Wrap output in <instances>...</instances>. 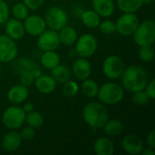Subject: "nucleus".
<instances>
[{
	"mask_svg": "<svg viewBox=\"0 0 155 155\" xmlns=\"http://www.w3.org/2000/svg\"><path fill=\"white\" fill-rule=\"evenodd\" d=\"M121 80L124 89L133 94L145 89L149 76L143 67L134 64L125 67Z\"/></svg>",
	"mask_w": 155,
	"mask_h": 155,
	"instance_id": "nucleus-1",
	"label": "nucleus"
},
{
	"mask_svg": "<svg viewBox=\"0 0 155 155\" xmlns=\"http://www.w3.org/2000/svg\"><path fill=\"white\" fill-rule=\"evenodd\" d=\"M83 118L91 128L102 129L109 119V114L104 104L90 102L83 109Z\"/></svg>",
	"mask_w": 155,
	"mask_h": 155,
	"instance_id": "nucleus-2",
	"label": "nucleus"
},
{
	"mask_svg": "<svg viewBox=\"0 0 155 155\" xmlns=\"http://www.w3.org/2000/svg\"><path fill=\"white\" fill-rule=\"evenodd\" d=\"M99 102L106 105H115L124 97V89L117 83L107 82L99 87L97 96Z\"/></svg>",
	"mask_w": 155,
	"mask_h": 155,
	"instance_id": "nucleus-3",
	"label": "nucleus"
},
{
	"mask_svg": "<svg viewBox=\"0 0 155 155\" xmlns=\"http://www.w3.org/2000/svg\"><path fill=\"white\" fill-rule=\"evenodd\" d=\"M135 44L139 46L152 45L155 41V23L153 20H145L139 23L133 34Z\"/></svg>",
	"mask_w": 155,
	"mask_h": 155,
	"instance_id": "nucleus-4",
	"label": "nucleus"
},
{
	"mask_svg": "<svg viewBox=\"0 0 155 155\" xmlns=\"http://www.w3.org/2000/svg\"><path fill=\"white\" fill-rule=\"evenodd\" d=\"M26 114L24 112L22 107L17 104L9 106L3 113L2 121L4 125L9 130H17L25 122Z\"/></svg>",
	"mask_w": 155,
	"mask_h": 155,
	"instance_id": "nucleus-5",
	"label": "nucleus"
},
{
	"mask_svg": "<svg viewBox=\"0 0 155 155\" xmlns=\"http://www.w3.org/2000/svg\"><path fill=\"white\" fill-rule=\"evenodd\" d=\"M125 64L122 57L119 55L112 54L107 56L102 64V70L104 74L112 80H116L121 78L124 69Z\"/></svg>",
	"mask_w": 155,
	"mask_h": 155,
	"instance_id": "nucleus-6",
	"label": "nucleus"
},
{
	"mask_svg": "<svg viewBox=\"0 0 155 155\" xmlns=\"http://www.w3.org/2000/svg\"><path fill=\"white\" fill-rule=\"evenodd\" d=\"M74 51L79 57L89 58L93 56L98 47V42L94 35L84 34L77 38L75 42Z\"/></svg>",
	"mask_w": 155,
	"mask_h": 155,
	"instance_id": "nucleus-7",
	"label": "nucleus"
},
{
	"mask_svg": "<svg viewBox=\"0 0 155 155\" xmlns=\"http://www.w3.org/2000/svg\"><path fill=\"white\" fill-rule=\"evenodd\" d=\"M46 26L54 31H59L68 24V16L66 12L59 6L50 7L44 17Z\"/></svg>",
	"mask_w": 155,
	"mask_h": 155,
	"instance_id": "nucleus-8",
	"label": "nucleus"
},
{
	"mask_svg": "<svg viewBox=\"0 0 155 155\" xmlns=\"http://www.w3.org/2000/svg\"><path fill=\"white\" fill-rule=\"evenodd\" d=\"M140 21L135 13H124L115 22L116 32L124 36L133 35Z\"/></svg>",
	"mask_w": 155,
	"mask_h": 155,
	"instance_id": "nucleus-9",
	"label": "nucleus"
},
{
	"mask_svg": "<svg viewBox=\"0 0 155 155\" xmlns=\"http://www.w3.org/2000/svg\"><path fill=\"white\" fill-rule=\"evenodd\" d=\"M37 37L36 45L42 52L55 51L61 45L58 32L52 29H45Z\"/></svg>",
	"mask_w": 155,
	"mask_h": 155,
	"instance_id": "nucleus-10",
	"label": "nucleus"
},
{
	"mask_svg": "<svg viewBox=\"0 0 155 155\" xmlns=\"http://www.w3.org/2000/svg\"><path fill=\"white\" fill-rule=\"evenodd\" d=\"M18 54V47L15 40L6 35H0V63L14 61Z\"/></svg>",
	"mask_w": 155,
	"mask_h": 155,
	"instance_id": "nucleus-11",
	"label": "nucleus"
},
{
	"mask_svg": "<svg viewBox=\"0 0 155 155\" xmlns=\"http://www.w3.org/2000/svg\"><path fill=\"white\" fill-rule=\"evenodd\" d=\"M23 25L25 33L32 36H38L46 29L45 18L39 15H28L24 20Z\"/></svg>",
	"mask_w": 155,
	"mask_h": 155,
	"instance_id": "nucleus-12",
	"label": "nucleus"
},
{
	"mask_svg": "<svg viewBox=\"0 0 155 155\" xmlns=\"http://www.w3.org/2000/svg\"><path fill=\"white\" fill-rule=\"evenodd\" d=\"M121 144L123 150L128 154L131 155L141 154L142 151L144 148L142 138L134 134L125 135L123 138Z\"/></svg>",
	"mask_w": 155,
	"mask_h": 155,
	"instance_id": "nucleus-13",
	"label": "nucleus"
},
{
	"mask_svg": "<svg viewBox=\"0 0 155 155\" xmlns=\"http://www.w3.org/2000/svg\"><path fill=\"white\" fill-rule=\"evenodd\" d=\"M72 73L75 78L84 81L90 77L92 74V65L87 58L79 57L72 64Z\"/></svg>",
	"mask_w": 155,
	"mask_h": 155,
	"instance_id": "nucleus-14",
	"label": "nucleus"
},
{
	"mask_svg": "<svg viewBox=\"0 0 155 155\" xmlns=\"http://www.w3.org/2000/svg\"><path fill=\"white\" fill-rule=\"evenodd\" d=\"M5 35L15 41L22 39L25 34L23 23L15 18H8L5 23Z\"/></svg>",
	"mask_w": 155,
	"mask_h": 155,
	"instance_id": "nucleus-15",
	"label": "nucleus"
},
{
	"mask_svg": "<svg viewBox=\"0 0 155 155\" xmlns=\"http://www.w3.org/2000/svg\"><path fill=\"white\" fill-rule=\"evenodd\" d=\"M29 96V92L26 86L23 84H15L12 86L7 94L6 98L8 102L13 104H24Z\"/></svg>",
	"mask_w": 155,
	"mask_h": 155,
	"instance_id": "nucleus-16",
	"label": "nucleus"
},
{
	"mask_svg": "<svg viewBox=\"0 0 155 155\" xmlns=\"http://www.w3.org/2000/svg\"><path fill=\"white\" fill-rule=\"evenodd\" d=\"M22 141L23 139L21 137L20 133L16 130H11L10 132L6 133L3 137L1 145L5 151L12 153L18 150L22 143Z\"/></svg>",
	"mask_w": 155,
	"mask_h": 155,
	"instance_id": "nucleus-17",
	"label": "nucleus"
},
{
	"mask_svg": "<svg viewBox=\"0 0 155 155\" xmlns=\"http://www.w3.org/2000/svg\"><path fill=\"white\" fill-rule=\"evenodd\" d=\"M35 86L36 90L44 94H52L55 88L57 83L54 81V79L51 75L46 74H41L35 80Z\"/></svg>",
	"mask_w": 155,
	"mask_h": 155,
	"instance_id": "nucleus-18",
	"label": "nucleus"
},
{
	"mask_svg": "<svg viewBox=\"0 0 155 155\" xmlns=\"http://www.w3.org/2000/svg\"><path fill=\"white\" fill-rule=\"evenodd\" d=\"M94 152L96 155H113L114 144L108 136L98 137L94 143Z\"/></svg>",
	"mask_w": 155,
	"mask_h": 155,
	"instance_id": "nucleus-19",
	"label": "nucleus"
},
{
	"mask_svg": "<svg viewBox=\"0 0 155 155\" xmlns=\"http://www.w3.org/2000/svg\"><path fill=\"white\" fill-rule=\"evenodd\" d=\"M92 6L100 17H110L115 8L114 0H92Z\"/></svg>",
	"mask_w": 155,
	"mask_h": 155,
	"instance_id": "nucleus-20",
	"label": "nucleus"
},
{
	"mask_svg": "<svg viewBox=\"0 0 155 155\" xmlns=\"http://www.w3.org/2000/svg\"><path fill=\"white\" fill-rule=\"evenodd\" d=\"M60 43L65 46H73L74 45L78 36L76 30L69 25H65L61 30L58 31Z\"/></svg>",
	"mask_w": 155,
	"mask_h": 155,
	"instance_id": "nucleus-21",
	"label": "nucleus"
},
{
	"mask_svg": "<svg viewBox=\"0 0 155 155\" xmlns=\"http://www.w3.org/2000/svg\"><path fill=\"white\" fill-rule=\"evenodd\" d=\"M102 129L106 136L115 137L123 133L124 124L121 121L117 119H108Z\"/></svg>",
	"mask_w": 155,
	"mask_h": 155,
	"instance_id": "nucleus-22",
	"label": "nucleus"
},
{
	"mask_svg": "<svg viewBox=\"0 0 155 155\" xmlns=\"http://www.w3.org/2000/svg\"><path fill=\"white\" fill-rule=\"evenodd\" d=\"M51 76L54 79L57 84H64L69 81L71 78V71L70 69L62 64H59L54 68L51 70Z\"/></svg>",
	"mask_w": 155,
	"mask_h": 155,
	"instance_id": "nucleus-23",
	"label": "nucleus"
},
{
	"mask_svg": "<svg viewBox=\"0 0 155 155\" xmlns=\"http://www.w3.org/2000/svg\"><path fill=\"white\" fill-rule=\"evenodd\" d=\"M81 21L85 27L94 29V28L98 27V25L101 22V17L93 9L92 10H84L81 14Z\"/></svg>",
	"mask_w": 155,
	"mask_h": 155,
	"instance_id": "nucleus-24",
	"label": "nucleus"
},
{
	"mask_svg": "<svg viewBox=\"0 0 155 155\" xmlns=\"http://www.w3.org/2000/svg\"><path fill=\"white\" fill-rule=\"evenodd\" d=\"M40 62L45 68L52 70L60 64V56L55 51H45L41 55Z\"/></svg>",
	"mask_w": 155,
	"mask_h": 155,
	"instance_id": "nucleus-25",
	"label": "nucleus"
},
{
	"mask_svg": "<svg viewBox=\"0 0 155 155\" xmlns=\"http://www.w3.org/2000/svg\"><path fill=\"white\" fill-rule=\"evenodd\" d=\"M143 5V0H117V6L123 13H136Z\"/></svg>",
	"mask_w": 155,
	"mask_h": 155,
	"instance_id": "nucleus-26",
	"label": "nucleus"
},
{
	"mask_svg": "<svg viewBox=\"0 0 155 155\" xmlns=\"http://www.w3.org/2000/svg\"><path fill=\"white\" fill-rule=\"evenodd\" d=\"M81 90L82 93L89 98H95L98 94L99 90V85L98 84L90 78H87L83 81L82 85H81Z\"/></svg>",
	"mask_w": 155,
	"mask_h": 155,
	"instance_id": "nucleus-27",
	"label": "nucleus"
},
{
	"mask_svg": "<svg viewBox=\"0 0 155 155\" xmlns=\"http://www.w3.org/2000/svg\"><path fill=\"white\" fill-rule=\"evenodd\" d=\"M25 122L28 124V126L35 129H39L44 124V117L43 115L36 111H32L25 115Z\"/></svg>",
	"mask_w": 155,
	"mask_h": 155,
	"instance_id": "nucleus-28",
	"label": "nucleus"
},
{
	"mask_svg": "<svg viewBox=\"0 0 155 155\" xmlns=\"http://www.w3.org/2000/svg\"><path fill=\"white\" fill-rule=\"evenodd\" d=\"M36 68H38L36 64L28 58H20L19 60H17V62L15 65V69L16 73L19 74V75L23 73L30 72Z\"/></svg>",
	"mask_w": 155,
	"mask_h": 155,
	"instance_id": "nucleus-29",
	"label": "nucleus"
},
{
	"mask_svg": "<svg viewBox=\"0 0 155 155\" xmlns=\"http://www.w3.org/2000/svg\"><path fill=\"white\" fill-rule=\"evenodd\" d=\"M11 13L14 18L18 19L20 21H24L26 16L29 15V9L27 6L22 2V3H16L12 6Z\"/></svg>",
	"mask_w": 155,
	"mask_h": 155,
	"instance_id": "nucleus-30",
	"label": "nucleus"
},
{
	"mask_svg": "<svg viewBox=\"0 0 155 155\" xmlns=\"http://www.w3.org/2000/svg\"><path fill=\"white\" fill-rule=\"evenodd\" d=\"M42 74V72L39 68H36L33 71L30 72H26V73H23L20 74V82L21 84L28 87L30 86L32 84L35 83V80Z\"/></svg>",
	"mask_w": 155,
	"mask_h": 155,
	"instance_id": "nucleus-31",
	"label": "nucleus"
},
{
	"mask_svg": "<svg viewBox=\"0 0 155 155\" xmlns=\"http://www.w3.org/2000/svg\"><path fill=\"white\" fill-rule=\"evenodd\" d=\"M62 92L65 97H68V98L74 97L79 92V85L74 81L69 80L65 82L64 84H63Z\"/></svg>",
	"mask_w": 155,
	"mask_h": 155,
	"instance_id": "nucleus-32",
	"label": "nucleus"
},
{
	"mask_svg": "<svg viewBox=\"0 0 155 155\" xmlns=\"http://www.w3.org/2000/svg\"><path fill=\"white\" fill-rule=\"evenodd\" d=\"M138 56L144 63H149V62L153 61V59L154 57V49H153V47L152 45L140 46L139 51H138Z\"/></svg>",
	"mask_w": 155,
	"mask_h": 155,
	"instance_id": "nucleus-33",
	"label": "nucleus"
},
{
	"mask_svg": "<svg viewBox=\"0 0 155 155\" xmlns=\"http://www.w3.org/2000/svg\"><path fill=\"white\" fill-rule=\"evenodd\" d=\"M98 27H99L101 33H103L104 35H112L114 32H116L115 23L112 20H109V19H106L103 22H100Z\"/></svg>",
	"mask_w": 155,
	"mask_h": 155,
	"instance_id": "nucleus-34",
	"label": "nucleus"
},
{
	"mask_svg": "<svg viewBox=\"0 0 155 155\" xmlns=\"http://www.w3.org/2000/svg\"><path fill=\"white\" fill-rule=\"evenodd\" d=\"M149 101H150V98H149V96L147 95V94L145 93L144 90L133 93V102L136 105H139V106L145 105Z\"/></svg>",
	"mask_w": 155,
	"mask_h": 155,
	"instance_id": "nucleus-35",
	"label": "nucleus"
},
{
	"mask_svg": "<svg viewBox=\"0 0 155 155\" xmlns=\"http://www.w3.org/2000/svg\"><path fill=\"white\" fill-rule=\"evenodd\" d=\"M10 15V9L5 0H0V25L5 24Z\"/></svg>",
	"mask_w": 155,
	"mask_h": 155,
	"instance_id": "nucleus-36",
	"label": "nucleus"
},
{
	"mask_svg": "<svg viewBox=\"0 0 155 155\" xmlns=\"http://www.w3.org/2000/svg\"><path fill=\"white\" fill-rule=\"evenodd\" d=\"M20 134L24 141H31L35 136V131L30 126H25L21 130Z\"/></svg>",
	"mask_w": 155,
	"mask_h": 155,
	"instance_id": "nucleus-37",
	"label": "nucleus"
},
{
	"mask_svg": "<svg viewBox=\"0 0 155 155\" xmlns=\"http://www.w3.org/2000/svg\"><path fill=\"white\" fill-rule=\"evenodd\" d=\"M23 3L29 10H37L45 3V0H23Z\"/></svg>",
	"mask_w": 155,
	"mask_h": 155,
	"instance_id": "nucleus-38",
	"label": "nucleus"
},
{
	"mask_svg": "<svg viewBox=\"0 0 155 155\" xmlns=\"http://www.w3.org/2000/svg\"><path fill=\"white\" fill-rule=\"evenodd\" d=\"M145 93L147 94V95L149 96L150 100H153L155 99V80L152 79L151 81H149L145 86L144 89Z\"/></svg>",
	"mask_w": 155,
	"mask_h": 155,
	"instance_id": "nucleus-39",
	"label": "nucleus"
},
{
	"mask_svg": "<svg viewBox=\"0 0 155 155\" xmlns=\"http://www.w3.org/2000/svg\"><path fill=\"white\" fill-rule=\"evenodd\" d=\"M146 143L150 148H155V131L153 130L149 133L147 138H146Z\"/></svg>",
	"mask_w": 155,
	"mask_h": 155,
	"instance_id": "nucleus-40",
	"label": "nucleus"
},
{
	"mask_svg": "<svg viewBox=\"0 0 155 155\" xmlns=\"http://www.w3.org/2000/svg\"><path fill=\"white\" fill-rule=\"evenodd\" d=\"M24 104H25L22 106V109L24 110V112H25V114H28V113H30V112H32V111L35 110L34 104H33L32 103L27 102V103H24Z\"/></svg>",
	"mask_w": 155,
	"mask_h": 155,
	"instance_id": "nucleus-41",
	"label": "nucleus"
},
{
	"mask_svg": "<svg viewBox=\"0 0 155 155\" xmlns=\"http://www.w3.org/2000/svg\"><path fill=\"white\" fill-rule=\"evenodd\" d=\"M154 149L150 148V147L149 148H143V150L141 153L142 155H154Z\"/></svg>",
	"mask_w": 155,
	"mask_h": 155,
	"instance_id": "nucleus-42",
	"label": "nucleus"
},
{
	"mask_svg": "<svg viewBox=\"0 0 155 155\" xmlns=\"http://www.w3.org/2000/svg\"><path fill=\"white\" fill-rule=\"evenodd\" d=\"M143 5H147V4H152L154 0H143Z\"/></svg>",
	"mask_w": 155,
	"mask_h": 155,
	"instance_id": "nucleus-43",
	"label": "nucleus"
}]
</instances>
